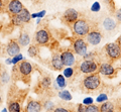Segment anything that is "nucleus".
<instances>
[{"label": "nucleus", "mask_w": 121, "mask_h": 112, "mask_svg": "<svg viewBox=\"0 0 121 112\" xmlns=\"http://www.w3.org/2000/svg\"><path fill=\"white\" fill-rule=\"evenodd\" d=\"M73 31L77 36H86L90 31L89 22L84 18H80V19L78 18L77 21H75V23L73 24Z\"/></svg>", "instance_id": "obj_1"}, {"label": "nucleus", "mask_w": 121, "mask_h": 112, "mask_svg": "<svg viewBox=\"0 0 121 112\" xmlns=\"http://www.w3.org/2000/svg\"><path fill=\"white\" fill-rule=\"evenodd\" d=\"M101 85V79L99 74H90L83 80V86L89 91H95Z\"/></svg>", "instance_id": "obj_2"}, {"label": "nucleus", "mask_w": 121, "mask_h": 112, "mask_svg": "<svg viewBox=\"0 0 121 112\" xmlns=\"http://www.w3.org/2000/svg\"><path fill=\"white\" fill-rule=\"evenodd\" d=\"M105 52L107 57L112 60V61H115V60L119 59L121 57V48L117 43H108L105 46Z\"/></svg>", "instance_id": "obj_3"}, {"label": "nucleus", "mask_w": 121, "mask_h": 112, "mask_svg": "<svg viewBox=\"0 0 121 112\" xmlns=\"http://www.w3.org/2000/svg\"><path fill=\"white\" fill-rule=\"evenodd\" d=\"M99 69V64L93 60H84V62L81 63L80 71L84 74H93Z\"/></svg>", "instance_id": "obj_4"}, {"label": "nucleus", "mask_w": 121, "mask_h": 112, "mask_svg": "<svg viewBox=\"0 0 121 112\" xmlns=\"http://www.w3.org/2000/svg\"><path fill=\"white\" fill-rule=\"evenodd\" d=\"M23 7L24 6L20 2V0H9L8 4H7L6 11L11 17H14L23 9Z\"/></svg>", "instance_id": "obj_5"}, {"label": "nucleus", "mask_w": 121, "mask_h": 112, "mask_svg": "<svg viewBox=\"0 0 121 112\" xmlns=\"http://www.w3.org/2000/svg\"><path fill=\"white\" fill-rule=\"evenodd\" d=\"M78 18H79L78 11L75 9L69 8L64 12L63 16H62V21L68 25H73L75 23V21H77Z\"/></svg>", "instance_id": "obj_6"}, {"label": "nucleus", "mask_w": 121, "mask_h": 112, "mask_svg": "<svg viewBox=\"0 0 121 112\" xmlns=\"http://www.w3.org/2000/svg\"><path fill=\"white\" fill-rule=\"evenodd\" d=\"M30 19H31V14H30L29 11L26 8H24V7L16 16L12 17L13 23L16 25H20L21 23H28Z\"/></svg>", "instance_id": "obj_7"}, {"label": "nucleus", "mask_w": 121, "mask_h": 112, "mask_svg": "<svg viewBox=\"0 0 121 112\" xmlns=\"http://www.w3.org/2000/svg\"><path fill=\"white\" fill-rule=\"evenodd\" d=\"M73 48H74V52L77 55L85 56L87 54L88 43H87L85 42V39H83L82 37H80V39H76L73 43Z\"/></svg>", "instance_id": "obj_8"}, {"label": "nucleus", "mask_w": 121, "mask_h": 112, "mask_svg": "<svg viewBox=\"0 0 121 112\" xmlns=\"http://www.w3.org/2000/svg\"><path fill=\"white\" fill-rule=\"evenodd\" d=\"M17 71L19 76H21L22 78H27L32 72V66L27 61H22L21 63L19 62L17 64Z\"/></svg>", "instance_id": "obj_9"}, {"label": "nucleus", "mask_w": 121, "mask_h": 112, "mask_svg": "<svg viewBox=\"0 0 121 112\" xmlns=\"http://www.w3.org/2000/svg\"><path fill=\"white\" fill-rule=\"evenodd\" d=\"M35 42L39 46L48 44L50 42V33L47 29H39L35 34Z\"/></svg>", "instance_id": "obj_10"}, {"label": "nucleus", "mask_w": 121, "mask_h": 112, "mask_svg": "<svg viewBox=\"0 0 121 112\" xmlns=\"http://www.w3.org/2000/svg\"><path fill=\"white\" fill-rule=\"evenodd\" d=\"M87 36V42L92 46H97L98 43H100V42L102 40V34L99 30H96V29H93V30H90L88 32Z\"/></svg>", "instance_id": "obj_11"}, {"label": "nucleus", "mask_w": 121, "mask_h": 112, "mask_svg": "<svg viewBox=\"0 0 121 112\" xmlns=\"http://www.w3.org/2000/svg\"><path fill=\"white\" fill-rule=\"evenodd\" d=\"M19 52H20V46H19V43H18L16 40H10V42L8 43V44H7V47H6V53L7 55L9 56V57L11 58H13L14 56H16L19 54Z\"/></svg>", "instance_id": "obj_12"}, {"label": "nucleus", "mask_w": 121, "mask_h": 112, "mask_svg": "<svg viewBox=\"0 0 121 112\" xmlns=\"http://www.w3.org/2000/svg\"><path fill=\"white\" fill-rule=\"evenodd\" d=\"M60 59H62V62L64 66L66 67H72L75 63V57L74 54L72 53L71 51H65L60 54Z\"/></svg>", "instance_id": "obj_13"}, {"label": "nucleus", "mask_w": 121, "mask_h": 112, "mask_svg": "<svg viewBox=\"0 0 121 112\" xmlns=\"http://www.w3.org/2000/svg\"><path fill=\"white\" fill-rule=\"evenodd\" d=\"M99 73L104 75V76H107V77H110V78H113L116 75V72H115V69L112 67V65L108 64V63H104L102 64L99 68Z\"/></svg>", "instance_id": "obj_14"}, {"label": "nucleus", "mask_w": 121, "mask_h": 112, "mask_svg": "<svg viewBox=\"0 0 121 112\" xmlns=\"http://www.w3.org/2000/svg\"><path fill=\"white\" fill-rule=\"evenodd\" d=\"M41 111V104L39 101L35 100H29L27 105L25 107V112H40Z\"/></svg>", "instance_id": "obj_15"}, {"label": "nucleus", "mask_w": 121, "mask_h": 112, "mask_svg": "<svg viewBox=\"0 0 121 112\" xmlns=\"http://www.w3.org/2000/svg\"><path fill=\"white\" fill-rule=\"evenodd\" d=\"M52 68L56 71H62L64 68V64L62 62V59H60V55L56 54L52 59Z\"/></svg>", "instance_id": "obj_16"}, {"label": "nucleus", "mask_w": 121, "mask_h": 112, "mask_svg": "<svg viewBox=\"0 0 121 112\" xmlns=\"http://www.w3.org/2000/svg\"><path fill=\"white\" fill-rule=\"evenodd\" d=\"M103 26L106 30L112 31L116 28V22L113 20V18H111V17H106L103 20Z\"/></svg>", "instance_id": "obj_17"}, {"label": "nucleus", "mask_w": 121, "mask_h": 112, "mask_svg": "<svg viewBox=\"0 0 121 112\" xmlns=\"http://www.w3.org/2000/svg\"><path fill=\"white\" fill-rule=\"evenodd\" d=\"M115 105L111 101H106L99 107V112H114Z\"/></svg>", "instance_id": "obj_18"}, {"label": "nucleus", "mask_w": 121, "mask_h": 112, "mask_svg": "<svg viewBox=\"0 0 121 112\" xmlns=\"http://www.w3.org/2000/svg\"><path fill=\"white\" fill-rule=\"evenodd\" d=\"M19 43H20V46L22 47H26L27 44L29 43L30 42V39H29V35H28V33L26 32V31H23L21 33V34L19 35Z\"/></svg>", "instance_id": "obj_19"}, {"label": "nucleus", "mask_w": 121, "mask_h": 112, "mask_svg": "<svg viewBox=\"0 0 121 112\" xmlns=\"http://www.w3.org/2000/svg\"><path fill=\"white\" fill-rule=\"evenodd\" d=\"M59 96H60V99L65 100V101H70V100H72V95H71V93H70L69 91H67V90L60 91V92L59 93Z\"/></svg>", "instance_id": "obj_20"}, {"label": "nucleus", "mask_w": 121, "mask_h": 112, "mask_svg": "<svg viewBox=\"0 0 121 112\" xmlns=\"http://www.w3.org/2000/svg\"><path fill=\"white\" fill-rule=\"evenodd\" d=\"M9 112H20V105L17 102H11L8 106Z\"/></svg>", "instance_id": "obj_21"}, {"label": "nucleus", "mask_w": 121, "mask_h": 112, "mask_svg": "<svg viewBox=\"0 0 121 112\" xmlns=\"http://www.w3.org/2000/svg\"><path fill=\"white\" fill-rule=\"evenodd\" d=\"M27 54L30 56L31 58H35L37 55H39V47H35V46H30L28 51H27Z\"/></svg>", "instance_id": "obj_22"}, {"label": "nucleus", "mask_w": 121, "mask_h": 112, "mask_svg": "<svg viewBox=\"0 0 121 112\" xmlns=\"http://www.w3.org/2000/svg\"><path fill=\"white\" fill-rule=\"evenodd\" d=\"M56 84H58L59 88H65L66 86H67L65 77L62 76V75H59V76L56 77Z\"/></svg>", "instance_id": "obj_23"}, {"label": "nucleus", "mask_w": 121, "mask_h": 112, "mask_svg": "<svg viewBox=\"0 0 121 112\" xmlns=\"http://www.w3.org/2000/svg\"><path fill=\"white\" fill-rule=\"evenodd\" d=\"M51 84H52V81L50 77H44L43 81H41V87L43 89H48L51 86Z\"/></svg>", "instance_id": "obj_24"}, {"label": "nucleus", "mask_w": 121, "mask_h": 112, "mask_svg": "<svg viewBox=\"0 0 121 112\" xmlns=\"http://www.w3.org/2000/svg\"><path fill=\"white\" fill-rule=\"evenodd\" d=\"M105 4L109 7L112 12H115V3H114V0H104Z\"/></svg>", "instance_id": "obj_25"}, {"label": "nucleus", "mask_w": 121, "mask_h": 112, "mask_svg": "<svg viewBox=\"0 0 121 112\" xmlns=\"http://www.w3.org/2000/svg\"><path fill=\"white\" fill-rule=\"evenodd\" d=\"M8 81H9V76L6 72H2L1 74H0V82H1V83L5 84Z\"/></svg>", "instance_id": "obj_26"}, {"label": "nucleus", "mask_w": 121, "mask_h": 112, "mask_svg": "<svg viewBox=\"0 0 121 112\" xmlns=\"http://www.w3.org/2000/svg\"><path fill=\"white\" fill-rule=\"evenodd\" d=\"M73 75H74V70H73V68H71V67H68L67 69L64 70V76L65 77L71 78Z\"/></svg>", "instance_id": "obj_27"}, {"label": "nucleus", "mask_w": 121, "mask_h": 112, "mask_svg": "<svg viewBox=\"0 0 121 112\" xmlns=\"http://www.w3.org/2000/svg\"><path fill=\"white\" fill-rule=\"evenodd\" d=\"M86 112H99V107L91 104V105L86 106Z\"/></svg>", "instance_id": "obj_28"}, {"label": "nucleus", "mask_w": 121, "mask_h": 112, "mask_svg": "<svg viewBox=\"0 0 121 112\" xmlns=\"http://www.w3.org/2000/svg\"><path fill=\"white\" fill-rule=\"evenodd\" d=\"M8 2H9V0H0V12H4V11H6Z\"/></svg>", "instance_id": "obj_29"}, {"label": "nucleus", "mask_w": 121, "mask_h": 112, "mask_svg": "<svg viewBox=\"0 0 121 112\" xmlns=\"http://www.w3.org/2000/svg\"><path fill=\"white\" fill-rule=\"evenodd\" d=\"M22 60H23V56H22L21 54H18L16 56H14V57L12 58V65H17L20 61H22Z\"/></svg>", "instance_id": "obj_30"}, {"label": "nucleus", "mask_w": 121, "mask_h": 112, "mask_svg": "<svg viewBox=\"0 0 121 112\" xmlns=\"http://www.w3.org/2000/svg\"><path fill=\"white\" fill-rule=\"evenodd\" d=\"M100 8H101V5L99 2H94L92 6H91V10L93 11V12H98V11H100Z\"/></svg>", "instance_id": "obj_31"}, {"label": "nucleus", "mask_w": 121, "mask_h": 112, "mask_svg": "<svg viewBox=\"0 0 121 112\" xmlns=\"http://www.w3.org/2000/svg\"><path fill=\"white\" fill-rule=\"evenodd\" d=\"M45 15V10H43L40 12H37V13H33L31 14V18H41Z\"/></svg>", "instance_id": "obj_32"}, {"label": "nucleus", "mask_w": 121, "mask_h": 112, "mask_svg": "<svg viewBox=\"0 0 121 112\" xmlns=\"http://www.w3.org/2000/svg\"><path fill=\"white\" fill-rule=\"evenodd\" d=\"M107 99H108V97L106 94H101L99 95V97L97 98V102L98 103H103L104 101H107Z\"/></svg>", "instance_id": "obj_33"}, {"label": "nucleus", "mask_w": 121, "mask_h": 112, "mask_svg": "<svg viewBox=\"0 0 121 112\" xmlns=\"http://www.w3.org/2000/svg\"><path fill=\"white\" fill-rule=\"evenodd\" d=\"M54 112H73L71 109H68L66 107H56Z\"/></svg>", "instance_id": "obj_34"}, {"label": "nucleus", "mask_w": 121, "mask_h": 112, "mask_svg": "<svg viewBox=\"0 0 121 112\" xmlns=\"http://www.w3.org/2000/svg\"><path fill=\"white\" fill-rule=\"evenodd\" d=\"M93 98H91V97H87V98L84 99V101H83V104L86 106H88V105H91V104H93Z\"/></svg>", "instance_id": "obj_35"}, {"label": "nucleus", "mask_w": 121, "mask_h": 112, "mask_svg": "<svg viewBox=\"0 0 121 112\" xmlns=\"http://www.w3.org/2000/svg\"><path fill=\"white\" fill-rule=\"evenodd\" d=\"M77 112H86V105H84V104H79L77 107Z\"/></svg>", "instance_id": "obj_36"}, {"label": "nucleus", "mask_w": 121, "mask_h": 112, "mask_svg": "<svg viewBox=\"0 0 121 112\" xmlns=\"http://www.w3.org/2000/svg\"><path fill=\"white\" fill-rule=\"evenodd\" d=\"M115 14H116V18L118 21H121V8L118 9L117 11H115Z\"/></svg>", "instance_id": "obj_37"}, {"label": "nucleus", "mask_w": 121, "mask_h": 112, "mask_svg": "<svg viewBox=\"0 0 121 112\" xmlns=\"http://www.w3.org/2000/svg\"><path fill=\"white\" fill-rule=\"evenodd\" d=\"M6 64L7 65H12V58H9L6 60Z\"/></svg>", "instance_id": "obj_38"}, {"label": "nucleus", "mask_w": 121, "mask_h": 112, "mask_svg": "<svg viewBox=\"0 0 121 112\" xmlns=\"http://www.w3.org/2000/svg\"><path fill=\"white\" fill-rule=\"evenodd\" d=\"M117 44H118V46L120 47V48H121V35L118 37V39H117V43H116Z\"/></svg>", "instance_id": "obj_39"}, {"label": "nucleus", "mask_w": 121, "mask_h": 112, "mask_svg": "<svg viewBox=\"0 0 121 112\" xmlns=\"http://www.w3.org/2000/svg\"><path fill=\"white\" fill-rule=\"evenodd\" d=\"M118 107H119V109L121 110V99H120V101H119V106Z\"/></svg>", "instance_id": "obj_40"}, {"label": "nucleus", "mask_w": 121, "mask_h": 112, "mask_svg": "<svg viewBox=\"0 0 121 112\" xmlns=\"http://www.w3.org/2000/svg\"><path fill=\"white\" fill-rule=\"evenodd\" d=\"M2 112H8V111H7V109H5V108H4V109L2 110Z\"/></svg>", "instance_id": "obj_41"}, {"label": "nucleus", "mask_w": 121, "mask_h": 112, "mask_svg": "<svg viewBox=\"0 0 121 112\" xmlns=\"http://www.w3.org/2000/svg\"><path fill=\"white\" fill-rule=\"evenodd\" d=\"M0 54H1V47H0Z\"/></svg>", "instance_id": "obj_42"}, {"label": "nucleus", "mask_w": 121, "mask_h": 112, "mask_svg": "<svg viewBox=\"0 0 121 112\" xmlns=\"http://www.w3.org/2000/svg\"><path fill=\"white\" fill-rule=\"evenodd\" d=\"M0 103H1V97H0Z\"/></svg>", "instance_id": "obj_43"}, {"label": "nucleus", "mask_w": 121, "mask_h": 112, "mask_svg": "<svg viewBox=\"0 0 121 112\" xmlns=\"http://www.w3.org/2000/svg\"><path fill=\"white\" fill-rule=\"evenodd\" d=\"M67 1H73V0H67Z\"/></svg>", "instance_id": "obj_44"}]
</instances>
